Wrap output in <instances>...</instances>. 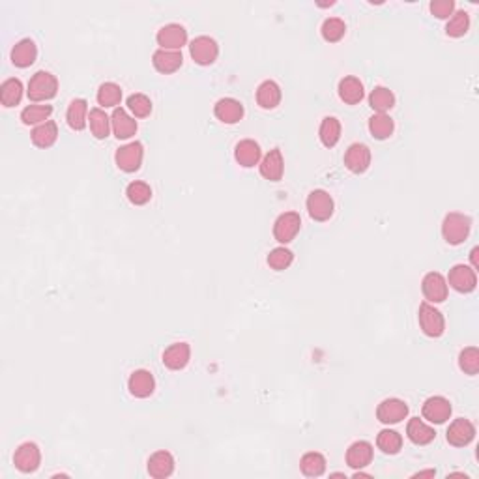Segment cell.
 Returning a JSON list of instances; mask_svg holds the SVG:
<instances>
[{
	"mask_svg": "<svg viewBox=\"0 0 479 479\" xmlns=\"http://www.w3.org/2000/svg\"><path fill=\"white\" fill-rule=\"evenodd\" d=\"M472 219L459 212H449L442 221V236L449 245H461L468 238Z\"/></svg>",
	"mask_w": 479,
	"mask_h": 479,
	"instance_id": "6da1fadb",
	"label": "cell"
},
{
	"mask_svg": "<svg viewBox=\"0 0 479 479\" xmlns=\"http://www.w3.org/2000/svg\"><path fill=\"white\" fill-rule=\"evenodd\" d=\"M56 92H58V81L49 71H36L28 81V99H32L36 104L38 101H49V99L55 98Z\"/></svg>",
	"mask_w": 479,
	"mask_h": 479,
	"instance_id": "7a4b0ae2",
	"label": "cell"
},
{
	"mask_svg": "<svg viewBox=\"0 0 479 479\" xmlns=\"http://www.w3.org/2000/svg\"><path fill=\"white\" fill-rule=\"evenodd\" d=\"M419 328L427 337H440L442 333L446 332V321L440 311L436 309L435 305H430L429 301H423L419 305L418 311Z\"/></svg>",
	"mask_w": 479,
	"mask_h": 479,
	"instance_id": "3957f363",
	"label": "cell"
},
{
	"mask_svg": "<svg viewBox=\"0 0 479 479\" xmlns=\"http://www.w3.org/2000/svg\"><path fill=\"white\" fill-rule=\"evenodd\" d=\"M142 158H144V147L139 141L127 142L124 147H120L115 154L116 165L124 173H135L141 169Z\"/></svg>",
	"mask_w": 479,
	"mask_h": 479,
	"instance_id": "277c9868",
	"label": "cell"
},
{
	"mask_svg": "<svg viewBox=\"0 0 479 479\" xmlns=\"http://www.w3.org/2000/svg\"><path fill=\"white\" fill-rule=\"evenodd\" d=\"M305 204H307V212H309L311 219H315V221H321V223H322V221H328V219L332 218L333 208H335L332 195H330V193H328V191H324V189L311 191Z\"/></svg>",
	"mask_w": 479,
	"mask_h": 479,
	"instance_id": "5b68a950",
	"label": "cell"
},
{
	"mask_svg": "<svg viewBox=\"0 0 479 479\" xmlns=\"http://www.w3.org/2000/svg\"><path fill=\"white\" fill-rule=\"evenodd\" d=\"M39 463H42V452L34 442H25L13 453V464L23 474L36 472L39 468Z\"/></svg>",
	"mask_w": 479,
	"mask_h": 479,
	"instance_id": "8992f818",
	"label": "cell"
},
{
	"mask_svg": "<svg viewBox=\"0 0 479 479\" xmlns=\"http://www.w3.org/2000/svg\"><path fill=\"white\" fill-rule=\"evenodd\" d=\"M189 53L199 66H210L218 60L219 45L210 36H197L189 44Z\"/></svg>",
	"mask_w": 479,
	"mask_h": 479,
	"instance_id": "52a82bcc",
	"label": "cell"
},
{
	"mask_svg": "<svg viewBox=\"0 0 479 479\" xmlns=\"http://www.w3.org/2000/svg\"><path fill=\"white\" fill-rule=\"evenodd\" d=\"M299 229H301V218H299V213L285 212L273 223V238L278 240L279 244H290L299 232Z\"/></svg>",
	"mask_w": 479,
	"mask_h": 479,
	"instance_id": "ba28073f",
	"label": "cell"
},
{
	"mask_svg": "<svg viewBox=\"0 0 479 479\" xmlns=\"http://www.w3.org/2000/svg\"><path fill=\"white\" fill-rule=\"evenodd\" d=\"M447 283L461 294H468V292H474L478 287V275H475L474 268L466 266V264H455L449 270Z\"/></svg>",
	"mask_w": 479,
	"mask_h": 479,
	"instance_id": "9c48e42d",
	"label": "cell"
},
{
	"mask_svg": "<svg viewBox=\"0 0 479 479\" xmlns=\"http://www.w3.org/2000/svg\"><path fill=\"white\" fill-rule=\"evenodd\" d=\"M406 416H409V404L395 397L384 399L376 409V418L384 425L401 423Z\"/></svg>",
	"mask_w": 479,
	"mask_h": 479,
	"instance_id": "30bf717a",
	"label": "cell"
},
{
	"mask_svg": "<svg viewBox=\"0 0 479 479\" xmlns=\"http://www.w3.org/2000/svg\"><path fill=\"white\" fill-rule=\"evenodd\" d=\"M158 45H161V49L167 51H180L187 44V30L178 23H169L158 30Z\"/></svg>",
	"mask_w": 479,
	"mask_h": 479,
	"instance_id": "8fae6325",
	"label": "cell"
},
{
	"mask_svg": "<svg viewBox=\"0 0 479 479\" xmlns=\"http://www.w3.org/2000/svg\"><path fill=\"white\" fill-rule=\"evenodd\" d=\"M421 414L430 423H446L447 419L452 418V403L446 397L435 395V397H429L425 401L423 406H421Z\"/></svg>",
	"mask_w": 479,
	"mask_h": 479,
	"instance_id": "7c38bea8",
	"label": "cell"
},
{
	"mask_svg": "<svg viewBox=\"0 0 479 479\" xmlns=\"http://www.w3.org/2000/svg\"><path fill=\"white\" fill-rule=\"evenodd\" d=\"M421 290H423L425 299L429 304H442L447 298V281L446 278L438 272H429L421 281Z\"/></svg>",
	"mask_w": 479,
	"mask_h": 479,
	"instance_id": "4fadbf2b",
	"label": "cell"
},
{
	"mask_svg": "<svg viewBox=\"0 0 479 479\" xmlns=\"http://www.w3.org/2000/svg\"><path fill=\"white\" fill-rule=\"evenodd\" d=\"M371 165V150L369 147H365L361 142H354L347 148L344 152V167L354 173V175H361L369 169Z\"/></svg>",
	"mask_w": 479,
	"mask_h": 479,
	"instance_id": "5bb4252c",
	"label": "cell"
},
{
	"mask_svg": "<svg viewBox=\"0 0 479 479\" xmlns=\"http://www.w3.org/2000/svg\"><path fill=\"white\" fill-rule=\"evenodd\" d=\"M447 442L455 447H464L468 446L470 442L475 438V427L470 419L457 418L449 425V429L446 433Z\"/></svg>",
	"mask_w": 479,
	"mask_h": 479,
	"instance_id": "9a60e30c",
	"label": "cell"
},
{
	"mask_svg": "<svg viewBox=\"0 0 479 479\" xmlns=\"http://www.w3.org/2000/svg\"><path fill=\"white\" fill-rule=\"evenodd\" d=\"M127 390L133 397L137 399H147L150 397L156 390V380L150 371L147 369H139L133 371L127 380Z\"/></svg>",
	"mask_w": 479,
	"mask_h": 479,
	"instance_id": "2e32d148",
	"label": "cell"
},
{
	"mask_svg": "<svg viewBox=\"0 0 479 479\" xmlns=\"http://www.w3.org/2000/svg\"><path fill=\"white\" fill-rule=\"evenodd\" d=\"M213 115L223 124H238L244 118V105L235 98H221L213 105Z\"/></svg>",
	"mask_w": 479,
	"mask_h": 479,
	"instance_id": "e0dca14e",
	"label": "cell"
},
{
	"mask_svg": "<svg viewBox=\"0 0 479 479\" xmlns=\"http://www.w3.org/2000/svg\"><path fill=\"white\" fill-rule=\"evenodd\" d=\"M259 169H261V175L266 180H270V182H279V180L283 178L285 159L281 150H279V148L270 150V152L261 159Z\"/></svg>",
	"mask_w": 479,
	"mask_h": 479,
	"instance_id": "ac0fdd59",
	"label": "cell"
},
{
	"mask_svg": "<svg viewBox=\"0 0 479 479\" xmlns=\"http://www.w3.org/2000/svg\"><path fill=\"white\" fill-rule=\"evenodd\" d=\"M373 455H375V449H373L369 442L358 440L354 444H350V447L347 449V464L350 468L361 470L365 466H369L371 461H373Z\"/></svg>",
	"mask_w": 479,
	"mask_h": 479,
	"instance_id": "d6986e66",
	"label": "cell"
},
{
	"mask_svg": "<svg viewBox=\"0 0 479 479\" xmlns=\"http://www.w3.org/2000/svg\"><path fill=\"white\" fill-rule=\"evenodd\" d=\"M262 152L259 142H255L253 139H244L240 141L235 148V159L238 161L240 167H245V169H251L255 165L261 163Z\"/></svg>",
	"mask_w": 479,
	"mask_h": 479,
	"instance_id": "ffe728a7",
	"label": "cell"
},
{
	"mask_svg": "<svg viewBox=\"0 0 479 479\" xmlns=\"http://www.w3.org/2000/svg\"><path fill=\"white\" fill-rule=\"evenodd\" d=\"M175 457L169 452H156L148 459V474L156 479H165L175 472Z\"/></svg>",
	"mask_w": 479,
	"mask_h": 479,
	"instance_id": "44dd1931",
	"label": "cell"
},
{
	"mask_svg": "<svg viewBox=\"0 0 479 479\" xmlns=\"http://www.w3.org/2000/svg\"><path fill=\"white\" fill-rule=\"evenodd\" d=\"M111 125H113V133L116 139H130L137 133V120L127 115V111L122 107H116L111 115Z\"/></svg>",
	"mask_w": 479,
	"mask_h": 479,
	"instance_id": "7402d4cb",
	"label": "cell"
},
{
	"mask_svg": "<svg viewBox=\"0 0 479 479\" xmlns=\"http://www.w3.org/2000/svg\"><path fill=\"white\" fill-rule=\"evenodd\" d=\"M38 58V47L30 38H25L17 42L11 49V62L17 68H30Z\"/></svg>",
	"mask_w": 479,
	"mask_h": 479,
	"instance_id": "603a6c76",
	"label": "cell"
},
{
	"mask_svg": "<svg viewBox=\"0 0 479 479\" xmlns=\"http://www.w3.org/2000/svg\"><path fill=\"white\" fill-rule=\"evenodd\" d=\"M337 92H339V98L343 99L347 105H358L365 96L363 82L359 81L358 77H354V75L344 77V79L339 81Z\"/></svg>",
	"mask_w": 479,
	"mask_h": 479,
	"instance_id": "cb8c5ba5",
	"label": "cell"
},
{
	"mask_svg": "<svg viewBox=\"0 0 479 479\" xmlns=\"http://www.w3.org/2000/svg\"><path fill=\"white\" fill-rule=\"evenodd\" d=\"M191 349L187 343H175L163 352V365L170 371H182L189 363Z\"/></svg>",
	"mask_w": 479,
	"mask_h": 479,
	"instance_id": "d4e9b609",
	"label": "cell"
},
{
	"mask_svg": "<svg viewBox=\"0 0 479 479\" xmlns=\"http://www.w3.org/2000/svg\"><path fill=\"white\" fill-rule=\"evenodd\" d=\"M182 62H184V56L180 51H167V49H158L152 56L154 68L159 71V73H175L182 68Z\"/></svg>",
	"mask_w": 479,
	"mask_h": 479,
	"instance_id": "484cf974",
	"label": "cell"
},
{
	"mask_svg": "<svg viewBox=\"0 0 479 479\" xmlns=\"http://www.w3.org/2000/svg\"><path fill=\"white\" fill-rule=\"evenodd\" d=\"M281 87L275 81H264L256 88V104L266 111L275 109L281 104Z\"/></svg>",
	"mask_w": 479,
	"mask_h": 479,
	"instance_id": "4316f807",
	"label": "cell"
},
{
	"mask_svg": "<svg viewBox=\"0 0 479 479\" xmlns=\"http://www.w3.org/2000/svg\"><path fill=\"white\" fill-rule=\"evenodd\" d=\"M406 436H409L410 442L416 444V446H427V444L435 440L436 433L433 427H429V425L421 421L419 418H412L409 421V425H406Z\"/></svg>",
	"mask_w": 479,
	"mask_h": 479,
	"instance_id": "83f0119b",
	"label": "cell"
},
{
	"mask_svg": "<svg viewBox=\"0 0 479 479\" xmlns=\"http://www.w3.org/2000/svg\"><path fill=\"white\" fill-rule=\"evenodd\" d=\"M66 122L70 125L71 130L82 131L88 124V104L87 99L77 98L73 99L66 111Z\"/></svg>",
	"mask_w": 479,
	"mask_h": 479,
	"instance_id": "f1b7e54d",
	"label": "cell"
},
{
	"mask_svg": "<svg viewBox=\"0 0 479 479\" xmlns=\"http://www.w3.org/2000/svg\"><path fill=\"white\" fill-rule=\"evenodd\" d=\"M30 139L38 148H49L53 147L58 139V127L53 120H47L44 124L36 125L30 133Z\"/></svg>",
	"mask_w": 479,
	"mask_h": 479,
	"instance_id": "f546056e",
	"label": "cell"
},
{
	"mask_svg": "<svg viewBox=\"0 0 479 479\" xmlns=\"http://www.w3.org/2000/svg\"><path fill=\"white\" fill-rule=\"evenodd\" d=\"M395 130V124H393V118L386 113H375V115L369 118V131L371 135L378 139V141H386L390 139Z\"/></svg>",
	"mask_w": 479,
	"mask_h": 479,
	"instance_id": "4dcf8cb0",
	"label": "cell"
},
{
	"mask_svg": "<svg viewBox=\"0 0 479 479\" xmlns=\"http://www.w3.org/2000/svg\"><path fill=\"white\" fill-rule=\"evenodd\" d=\"M88 124H90L92 135L96 137V139H99V141L107 139L111 130H113V125H111V116H107V113H105L104 109H99V107L90 111V115H88Z\"/></svg>",
	"mask_w": 479,
	"mask_h": 479,
	"instance_id": "1f68e13d",
	"label": "cell"
},
{
	"mask_svg": "<svg viewBox=\"0 0 479 479\" xmlns=\"http://www.w3.org/2000/svg\"><path fill=\"white\" fill-rule=\"evenodd\" d=\"M299 468H301V474L307 475V478H321L326 472V459L322 453H305L299 461Z\"/></svg>",
	"mask_w": 479,
	"mask_h": 479,
	"instance_id": "d6a6232c",
	"label": "cell"
},
{
	"mask_svg": "<svg viewBox=\"0 0 479 479\" xmlns=\"http://www.w3.org/2000/svg\"><path fill=\"white\" fill-rule=\"evenodd\" d=\"M23 98V82L15 77L11 79H6L0 87V101L4 107H15V105L21 104Z\"/></svg>",
	"mask_w": 479,
	"mask_h": 479,
	"instance_id": "836d02e7",
	"label": "cell"
},
{
	"mask_svg": "<svg viewBox=\"0 0 479 479\" xmlns=\"http://www.w3.org/2000/svg\"><path fill=\"white\" fill-rule=\"evenodd\" d=\"M321 142L326 148H333L341 139V122L335 116H326L322 120L321 130H318Z\"/></svg>",
	"mask_w": 479,
	"mask_h": 479,
	"instance_id": "e575fe53",
	"label": "cell"
},
{
	"mask_svg": "<svg viewBox=\"0 0 479 479\" xmlns=\"http://www.w3.org/2000/svg\"><path fill=\"white\" fill-rule=\"evenodd\" d=\"M369 105L375 113H387L395 107V94L386 87H376L369 94Z\"/></svg>",
	"mask_w": 479,
	"mask_h": 479,
	"instance_id": "d590c367",
	"label": "cell"
},
{
	"mask_svg": "<svg viewBox=\"0 0 479 479\" xmlns=\"http://www.w3.org/2000/svg\"><path fill=\"white\" fill-rule=\"evenodd\" d=\"M376 446L386 455H397L403 447V436L399 435L397 430L384 429L376 436Z\"/></svg>",
	"mask_w": 479,
	"mask_h": 479,
	"instance_id": "8d00e7d4",
	"label": "cell"
},
{
	"mask_svg": "<svg viewBox=\"0 0 479 479\" xmlns=\"http://www.w3.org/2000/svg\"><path fill=\"white\" fill-rule=\"evenodd\" d=\"M53 115L51 105H28L21 111V122L25 125H39L49 120Z\"/></svg>",
	"mask_w": 479,
	"mask_h": 479,
	"instance_id": "74e56055",
	"label": "cell"
},
{
	"mask_svg": "<svg viewBox=\"0 0 479 479\" xmlns=\"http://www.w3.org/2000/svg\"><path fill=\"white\" fill-rule=\"evenodd\" d=\"M120 101H122V88L116 82H104L101 87L98 88V104L107 109V107H118Z\"/></svg>",
	"mask_w": 479,
	"mask_h": 479,
	"instance_id": "f35d334b",
	"label": "cell"
},
{
	"mask_svg": "<svg viewBox=\"0 0 479 479\" xmlns=\"http://www.w3.org/2000/svg\"><path fill=\"white\" fill-rule=\"evenodd\" d=\"M322 38L330 42V44H337L343 39V36L347 34V25H344L343 19L339 17H328L326 21L322 23L321 28Z\"/></svg>",
	"mask_w": 479,
	"mask_h": 479,
	"instance_id": "ab89813d",
	"label": "cell"
},
{
	"mask_svg": "<svg viewBox=\"0 0 479 479\" xmlns=\"http://www.w3.org/2000/svg\"><path fill=\"white\" fill-rule=\"evenodd\" d=\"M125 197L131 204L135 206H142L147 204L152 199V187L147 184V182H131L127 187H125Z\"/></svg>",
	"mask_w": 479,
	"mask_h": 479,
	"instance_id": "60d3db41",
	"label": "cell"
},
{
	"mask_svg": "<svg viewBox=\"0 0 479 479\" xmlns=\"http://www.w3.org/2000/svg\"><path fill=\"white\" fill-rule=\"evenodd\" d=\"M470 28V15L468 11H455L452 17H449V21H447L446 25V34L447 36H452V38H461V36H464V34L468 32Z\"/></svg>",
	"mask_w": 479,
	"mask_h": 479,
	"instance_id": "b9f144b4",
	"label": "cell"
},
{
	"mask_svg": "<svg viewBox=\"0 0 479 479\" xmlns=\"http://www.w3.org/2000/svg\"><path fill=\"white\" fill-rule=\"evenodd\" d=\"M268 266L275 270V272H283L287 268L294 262V253L287 247H275V249L270 251L268 255Z\"/></svg>",
	"mask_w": 479,
	"mask_h": 479,
	"instance_id": "7bdbcfd3",
	"label": "cell"
},
{
	"mask_svg": "<svg viewBox=\"0 0 479 479\" xmlns=\"http://www.w3.org/2000/svg\"><path fill=\"white\" fill-rule=\"evenodd\" d=\"M125 105H127V109L133 113V116H137V118H147V116H150V113H152V101H150V98L148 96H144V94H131L130 98H127V101H125Z\"/></svg>",
	"mask_w": 479,
	"mask_h": 479,
	"instance_id": "ee69618b",
	"label": "cell"
},
{
	"mask_svg": "<svg viewBox=\"0 0 479 479\" xmlns=\"http://www.w3.org/2000/svg\"><path fill=\"white\" fill-rule=\"evenodd\" d=\"M459 367L466 375L474 376L479 373V350L475 347H468V349L461 350L459 354Z\"/></svg>",
	"mask_w": 479,
	"mask_h": 479,
	"instance_id": "f6af8a7d",
	"label": "cell"
},
{
	"mask_svg": "<svg viewBox=\"0 0 479 479\" xmlns=\"http://www.w3.org/2000/svg\"><path fill=\"white\" fill-rule=\"evenodd\" d=\"M455 11L453 0H433L430 2V13L438 19H449Z\"/></svg>",
	"mask_w": 479,
	"mask_h": 479,
	"instance_id": "bcb514c9",
	"label": "cell"
},
{
	"mask_svg": "<svg viewBox=\"0 0 479 479\" xmlns=\"http://www.w3.org/2000/svg\"><path fill=\"white\" fill-rule=\"evenodd\" d=\"M478 255H479V247H474V249H472V253H470V261H472V268H474V270H478V268H479Z\"/></svg>",
	"mask_w": 479,
	"mask_h": 479,
	"instance_id": "7dc6e473",
	"label": "cell"
},
{
	"mask_svg": "<svg viewBox=\"0 0 479 479\" xmlns=\"http://www.w3.org/2000/svg\"><path fill=\"white\" fill-rule=\"evenodd\" d=\"M436 475V470H423V472H418V474H414L412 478H435Z\"/></svg>",
	"mask_w": 479,
	"mask_h": 479,
	"instance_id": "c3c4849f",
	"label": "cell"
}]
</instances>
